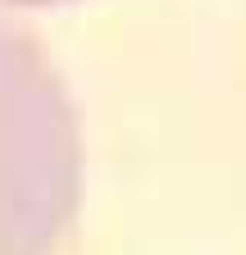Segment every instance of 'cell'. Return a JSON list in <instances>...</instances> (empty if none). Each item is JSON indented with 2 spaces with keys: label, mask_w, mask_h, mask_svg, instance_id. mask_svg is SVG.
Returning a JSON list of instances; mask_svg holds the SVG:
<instances>
[{
  "label": "cell",
  "mask_w": 246,
  "mask_h": 255,
  "mask_svg": "<svg viewBox=\"0 0 246 255\" xmlns=\"http://www.w3.org/2000/svg\"><path fill=\"white\" fill-rule=\"evenodd\" d=\"M78 205V110L41 41L0 5V255H59Z\"/></svg>",
  "instance_id": "1"
},
{
  "label": "cell",
  "mask_w": 246,
  "mask_h": 255,
  "mask_svg": "<svg viewBox=\"0 0 246 255\" xmlns=\"http://www.w3.org/2000/svg\"><path fill=\"white\" fill-rule=\"evenodd\" d=\"M5 9H50V5H73V0H0Z\"/></svg>",
  "instance_id": "2"
}]
</instances>
